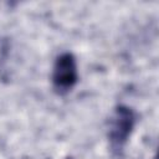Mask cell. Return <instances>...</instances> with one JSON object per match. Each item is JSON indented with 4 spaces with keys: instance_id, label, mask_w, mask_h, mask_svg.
I'll return each mask as SVG.
<instances>
[{
    "instance_id": "2",
    "label": "cell",
    "mask_w": 159,
    "mask_h": 159,
    "mask_svg": "<svg viewBox=\"0 0 159 159\" xmlns=\"http://www.w3.org/2000/svg\"><path fill=\"white\" fill-rule=\"evenodd\" d=\"M134 124V116L129 108L119 107L113 117L109 138L112 147L116 149L122 148V145L127 142L128 135L132 132Z\"/></svg>"
},
{
    "instance_id": "1",
    "label": "cell",
    "mask_w": 159,
    "mask_h": 159,
    "mask_svg": "<svg viewBox=\"0 0 159 159\" xmlns=\"http://www.w3.org/2000/svg\"><path fill=\"white\" fill-rule=\"evenodd\" d=\"M52 81L55 88L61 93L70 91L75 86L77 81V67L71 53H63L56 60Z\"/></svg>"
}]
</instances>
